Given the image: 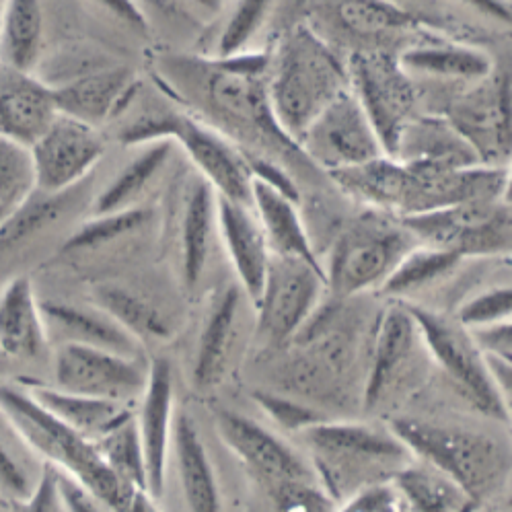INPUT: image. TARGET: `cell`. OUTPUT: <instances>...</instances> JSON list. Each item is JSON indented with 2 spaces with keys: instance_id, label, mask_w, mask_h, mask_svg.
I'll use <instances>...</instances> for the list:
<instances>
[{
  "instance_id": "8fae6325",
  "label": "cell",
  "mask_w": 512,
  "mask_h": 512,
  "mask_svg": "<svg viewBox=\"0 0 512 512\" xmlns=\"http://www.w3.org/2000/svg\"><path fill=\"white\" fill-rule=\"evenodd\" d=\"M325 290L321 270L301 260L272 255L262 295L253 305L258 334L272 346L290 342L307 327Z\"/></svg>"
},
{
  "instance_id": "5bb4252c",
  "label": "cell",
  "mask_w": 512,
  "mask_h": 512,
  "mask_svg": "<svg viewBox=\"0 0 512 512\" xmlns=\"http://www.w3.org/2000/svg\"><path fill=\"white\" fill-rule=\"evenodd\" d=\"M299 149L323 173L356 167L385 155L373 124L350 89L313 120L299 140Z\"/></svg>"
},
{
  "instance_id": "44dd1931",
  "label": "cell",
  "mask_w": 512,
  "mask_h": 512,
  "mask_svg": "<svg viewBox=\"0 0 512 512\" xmlns=\"http://www.w3.org/2000/svg\"><path fill=\"white\" fill-rule=\"evenodd\" d=\"M58 116L54 91L33 77L0 62V138L29 146Z\"/></svg>"
},
{
  "instance_id": "d4e9b609",
  "label": "cell",
  "mask_w": 512,
  "mask_h": 512,
  "mask_svg": "<svg viewBox=\"0 0 512 512\" xmlns=\"http://www.w3.org/2000/svg\"><path fill=\"white\" fill-rule=\"evenodd\" d=\"M393 159L434 169H461L482 165L473 146L441 114H418L401 132Z\"/></svg>"
},
{
  "instance_id": "c3c4849f",
  "label": "cell",
  "mask_w": 512,
  "mask_h": 512,
  "mask_svg": "<svg viewBox=\"0 0 512 512\" xmlns=\"http://www.w3.org/2000/svg\"><path fill=\"white\" fill-rule=\"evenodd\" d=\"M33 488L35 486H31L27 473L17 461V457L9 451V447L3 441H0V494H3V498L23 502L31 496Z\"/></svg>"
},
{
  "instance_id": "7a4b0ae2",
  "label": "cell",
  "mask_w": 512,
  "mask_h": 512,
  "mask_svg": "<svg viewBox=\"0 0 512 512\" xmlns=\"http://www.w3.org/2000/svg\"><path fill=\"white\" fill-rule=\"evenodd\" d=\"M348 89L344 60L311 25H292L270 52L268 97L292 142L299 144L313 120Z\"/></svg>"
},
{
  "instance_id": "f5cc1de1",
  "label": "cell",
  "mask_w": 512,
  "mask_h": 512,
  "mask_svg": "<svg viewBox=\"0 0 512 512\" xmlns=\"http://www.w3.org/2000/svg\"><path fill=\"white\" fill-rule=\"evenodd\" d=\"M126 512H161L159 508V500H155L146 490H138L134 492Z\"/></svg>"
},
{
  "instance_id": "1f68e13d",
  "label": "cell",
  "mask_w": 512,
  "mask_h": 512,
  "mask_svg": "<svg viewBox=\"0 0 512 512\" xmlns=\"http://www.w3.org/2000/svg\"><path fill=\"white\" fill-rule=\"evenodd\" d=\"M399 64L408 75H422L432 79L480 83L494 72L492 56L475 46L424 42L406 46L397 54Z\"/></svg>"
},
{
  "instance_id": "ab89813d",
  "label": "cell",
  "mask_w": 512,
  "mask_h": 512,
  "mask_svg": "<svg viewBox=\"0 0 512 512\" xmlns=\"http://www.w3.org/2000/svg\"><path fill=\"white\" fill-rule=\"evenodd\" d=\"M35 192L33 161L27 146L0 138V227Z\"/></svg>"
},
{
  "instance_id": "52a82bcc",
  "label": "cell",
  "mask_w": 512,
  "mask_h": 512,
  "mask_svg": "<svg viewBox=\"0 0 512 512\" xmlns=\"http://www.w3.org/2000/svg\"><path fill=\"white\" fill-rule=\"evenodd\" d=\"M169 138L186 153L196 173L206 179L216 196L251 206V173L243 151L229 140L223 132H218L210 124L181 112H167L163 116H153L146 120H136L128 124L120 142L124 146H142Z\"/></svg>"
},
{
  "instance_id": "4316f807",
  "label": "cell",
  "mask_w": 512,
  "mask_h": 512,
  "mask_svg": "<svg viewBox=\"0 0 512 512\" xmlns=\"http://www.w3.org/2000/svg\"><path fill=\"white\" fill-rule=\"evenodd\" d=\"M48 350L40 299L31 280L17 276L0 292V352L15 360H38Z\"/></svg>"
},
{
  "instance_id": "b9f144b4",
  "label": "cell",
  "mask_w": 512,
  "mask_h": 512,
  "mask_svg": "<svg viewBox=\"0 0 512 512\" xmlns=\"http://www.w3.org/2000/svg\"><path fill=\"white\" fill-rule=\"evenodd\" d=\"M272 5L274 0H237L221 35H218L214 58H231L247 52L255 35L264 27Z\"/></svg>"
},
{
  "instance_id": "8992f818",
  "label": "cell",
  "mask_w": 512,
  "mask_h": 512,
  "mask_svg": "<svg viewBox=\"0 0 512 512\" xmlns=\"http://www.w3.org/2000/svg\"><path fill=\"white\" fill-rule=\"evenodd\" d=\"M418 245L397 216L367 210L336 237L323 266L325 288L340 301L379 290L406 253Z\"/></svg>"
},
{
  "instance_id": "8d00e7d4",
  "label": "cell",
  "mask_w": 512,
  "mask_h": 512,
  "mask_svg": "<svg viewBox=\"0 0 512 512\" xmlns=\"http://www.w3.org/2000/svg\"><path fill=\"white\" fill-rule=\"evenodd\" d=\"M463 262L461 255L453 251L418 243L397 264L379 292L391 301H406L414 292L451 276Z\"/></svg>"
},
{
  "instance_id": "9a60e30c",
  "label": "cell",
  "mask_w": 512,
  "mask_h": 512,
  "mask_svg": "<svg viewBox=\"0 0 512 512\" xmlns=\"http://www.w3.org/2000/svg\"><path fill=\"white\" fill-rule=\"evenodd\" d=\"M35 190L64 194L95 169L105 153L99 128L58 114L48 130L29 146Z\"/></svg>"
},
{
  "instance_id": "277c9868",
  "label": "cell",
  "mask_w": 512,
  "mask_h": 512,
  "mask_svg": "<svg viewBox=\"0 0 512 512\" xmlns=\"http://www.w3.org/2000/svg\"><path fill=\"white\" fill-rule=\"evenodd\" d=\"M301 436L311 451L319 484L338 504L362 488L391 482L414 459L389 428L321 420Z\"/></svg>"
},
{
  "instance_id": "e0dca14e",
  "label": "cell",
  "mask_w": 512,
  "mask_h": 512,
  "mask_svg": "<svg viewBox=\"0 0 512 512\" xmlns=\"http://www.w3.org/2000/svg\"><path fill=\"white\" fill-rule=\"evenodd\" d=\"M216 432L264 484L286 480H317L311 461L303 459L280 436L233 410L216 412Z\"/></svg>"
},
{
  "instance_id": "cb8c5ba5",
  "label": "cell",
  "mask_w": 512,
  "mask_h": 512,
  "mask_svg": "<svg viewBox=\"0 0 512 512\" xmlns=\"http://www.w3.org/2000/svg\"><path fill=\"white\" fill-rule=\"evenodd\" d=\"M245 292L239 284L223 288L214 297L198 340L192 381L198 389H212L221 385L229 373L231 356L237 344L239 313Z\"/></svg>"
},
{
  "instance_id": "f546056e",
  "label": "cell",
  "mask_w": 512,
  "mask_h": 512,
  "mask_svg": "<svg viewBox=\"0 0 512 512\" xmlns=\"http://www.w3.org/2000/svg\"><path fill=\"white\" fill-rule=\"evenodd\" d=\"M216 233V192L198 173L190 179L179 216L181 276L186 288H198L210 258V245Z\"/></svg>"
},
{
  "instance_id": "60d3db41",
  "label": "cell",
  "mask_w": 512,
  "mask_h": 512,
  "mask_svg": "<svg viewBox=\"0 0 512 512\" xmlns=\"http://www.w3.org/2000/svg\"><path fill=\"white\" fill-rule=\"evenodd\" d=\"M68 206V192L64 194H46L35 190L0 227V249L13 247L31 235L40 233L58 221V216Z\"/></svg>"
},
{
  "instance_id": "30bf717a",
  "label": "cell",
  "mask_w": 512,
  "mask_h": 512,
  "mask_svg": "<svg viewBox=\"0 0 512 512\" xmlns=\"http://www.w3.org/2000/svg\"><path fill=\"white\" fill-rule=\"evenodd\" d=\"M418 243L447 249L463 260L510 253V206L506 200L467 202L401 216Z\"/></svg>"
},
{
  "instance_id": "11a10c76",
  "label": "cell",
  "mask_w": 512,
  "mask_h": 512,
  "mask_svg": "<svg viewBox=\"0 0 512 512\" xmlns=\"http://www.w3.org/2000/svg\"><path fill=\"white\" fill-rule=\"evenodd\" d=\"M0 512H15V502L0 496Z\"/></svg>"
},
{
  "instance_id": "d6a6232c",
  "label": "cell",
  "mask_w": 512,
  "mask_h": 512,
  "mask_svg": "<svg viewBox=\"0 0 512 512\" xmlns=\"http://www.w3.org/2000/svg\"><path fill=\"white\" fill-rule=\"evenodd\" d=\"M391 484L404 498L410 512H475V504L467 492L449 475L424 461H410L401 467Z\"/></svg>"
},
{
  "instance_id": "484cf974",
  "label": "cell",
  "mask_w": 512,
  "mask_h": 512,
  "mask_svg": "<svg viewBox=\"0 0 512 512\" xmlns=\"http://www.w3.org/2000/svg\"><path fill=\"white\" fill-rule=\"evenodd\" d=\"M251 208L255 216H258L272 255H276V258L301 260L323 272L309 231L301 218L299 202L290 200L282 192L264 184V181L253 179Z\"/></svg>"
},
{
  "instance_id": "7402d4cb",
  "label": "cell",
  "mask_w": 512,
  "mask_h": 512,
  "mask_svg": "<svg viewBox=\"0 0 512 512\" xmlns=\"http://www.w3.org/2000/svg\"><path fill=\"white\" fill-rule=\"evenodd\" d=\"M422 346L418 325L404 301H389L377 321L371 369L364 387V404L375 408L408 373L416 348Z\"/></svg>"
},
{
  "instance_id": "f6af8a7d",
  "label": "cell",
  "mask_w": 512,
  "mask_h": 512,
  "mask_svg": "<svg viewBox=\"0 0 512 512\" xmlns=\"http://www.w3.org/2000/svg\"><path fill=\"white\" fill-rule=\"evenodd\" d=\"M255 404H258L280 428L290 432H303L311 428L313 424L325 420L317 410L299 404V401H292L288 397L270 393V391H258L253 395Z\"/></svg>"
},
{
  "instance_id": "db71d44e",
  "label": "cell",
  "mask_w": 512,
  "mask_h": 512,
  "mask_svg": "<svg viewBox=\"0 0 512 512\" xmlns=\"http://www.w3.org/2000/svg\"><path fill=\"white\" fill-rule=\"evenodd\" d=\"M194 3H198L200 7H204L208 11H218L223 7V0H194Z\"/></svg>"
},
{
  "instance_id": "f35d334b",
  "label": "cell",
  "mask_w": 512,
  "mask_h": 512,
  "mask_svg": "<svg viewBox=\"0 0 512 512\" xmlns=\"http://www.w3.org/2000/svg\"><path fill=\"white\" fill-rule=\"evenodd\" d=\"M149 218H151V210L144 206H132L126 210L93 214V218H89L85 225H81L75 233L70 235V239L62 247V251L64 253H83V251H93V249L105 247L126 235L136 233L138 229H142L146 223H149Z\"/></svg>"
},
{
  "instance_id": "9f6ffc18",
  "label": "cell",
  "mask_w": 512,
  "mask_h": 512,
  "mask_svg": "<svg viewBox=\"0 0 512 512\" xmlns=\"http://www.w3.org/2000/svg\"><path fill=\"white\" fill-rule=\"evenodd\" d=\"M389 3L401 5V7H408V5H418V3H426V0H389ZM410 9V7H408Z\"/></svg>"
},
{
  "instance_id": "816d5d0a",
  "label": "cell",
  "mask_w": 512,
  "mask_h": 512,
  "mask_svg": "<svg viewBox=\"0 0 512 512\" xmlns=\"http://www.w3.org/2000/svg\"><path fill=\"white\" fill-rule=\"evenodd\" d=\"M459 3L467 5L469 9L478 11L498 23H510V3L508 0H459Z\"/></svg>"
},
{
  "instance_id": "681fc988",
  "label": "cell",
  "mask_w": 512,
  "mask_h": 512,
  "mask_svg": "<svg viewBox=\"0 0 512 512\" xmlns=\"http://www.w3.org/2000/svg\"><path fill=\"white\" fill-rule=\"evenodd\" d=\"M471 334L475 346L484 354V356H496V358H504L510 360L512 356V329H510V321H502V323H492L486 327H475V329H467Z\"/></svg>"
},
{
  "instance_id": "603a6c76",
  "label": "cell",
  "mask_w": 512,
  "mask_h": 512,
  "mask_svg": "<svg viewBox=\"0 0 512 512\" xmlns=\"http://www.w3.org/2000/svg\"><path fill=\"white\" fill-rule=\"evenodd\" d=\"M50 346L79 344L124 356H142V346L97 305L40 301Z\"/></svg>"
},
{
  "instance_id": "4dcf8cb0",
  "label": "cell",
  "mask_w": 512,
  "mask_h": 512,
  "mask_svg": "<svg viewBox=\"0 0 512 512\" xmlns=\"http://www.w3.org/2000/svg\"><path fill=\"white\" fill-rule=\"evenodd\" d=\"M329 175L334 184L350 198L367 204L371 210L401 216L408 190V169L406 165L381 155L356 167L338 169Z\"/></svg>"
},
{
  "instance_id": "5b68a950",
  "label": "cell",
  "mask_w": 512,
  "mask_h": 512,
  "mask_svg": "<svg viewBox=\"0 0 512 512\" xmlns=\"http://www.w3.org/2000/svg\"><path fill=\"white\" fill-rule=\"evenodd\" d=\"M389 430L412 457L449 475L478 506L508 478V451L484 432L418 418H395L389 422Z\"/></svg>"
},
{
  "instance_id": "ac0fdd59",
  "label": "cell",
  "mask_w": 512,
  "mask_h": 512,
  "mask_svg": "<svg viewBox=\"0 0 512 512\" xmlns=\"http://www.w3.org/2000/svg\"><path fill=\"white\" fill-rule=\"evenodd\" d=\"M173 369L167 358L149 360V379L138 399L136 426L146 463V490L161 500L175 420Z\"/></svg>"
},
{
  "instance_id": "9c48e42d",
  "label": "cell",
  "mask_w": 512,
  "mask_h": 512,
  "mask_svg": "<svg viewBox=\"0 0 512 512\" xmlns=\"http://www.w3.org/2000/svg\"><path fill=\"white\" fill-rule=\"evenodd\" d=\"M404 303L418 325L422 346L457 385L461 395L484 416L506 422L510 418V404L494 387L484 354L475 346L467 329L428 307L410 301Z\"/></svg>"
},
{
  "instance_id": "836d02e7",
  "label": "cell",
  "mask_w": 512,
  "mask_h": 512,
  "mask_svg": "<svg viewBox=\"0 0 512 512\" xmlns=\"http://www.w3.org/2000/svg\"><path fill=\"white\" fill-rule=\"evenodd\" d=\"M93 305L112 315L142 346L173 338L171 319L146 297L120 284H99L93 290Z\"/></svg>"
},
{
  "instance_id": "f907efd6",
  "label": "cell",
  "mask_w": 512,
  "mask_h": 512,
  "mask_svg": "<svg viewBox=\"0 0 512 512\" xmlns=\"http://www.w3.org/2000/svg\"><path fill=\"white\" fill-rule=\"evenodd\" d=\"M99 7H103L107 13H112L116 19L126 23L138 33H149V19H146L138 0H93Z\"/></svg>"
},
{
  "instance_id": "2e32d148",
  "label": "cell",
  "mask_w": 512,
  "mask_h": 512,
  "mask_svg": "<svg viewBox=\"0 0 512 512\" xmlns=\"http://www.w3.org/2000/svg\"><path fill=\"white\" fill-rule=\"evenodd\" d=\"M473 146L484 165H506L510 157V79L492 75L459 95L443 114Z\"/></svg>"
},
{
  "instance_id": "7dc6e473",
  "label": "cell",
  "mask_w": 512,
  "mask_h": 512,
  "mask_svg": "<svg viewBox=\"0 0 512 512\" xmlns=\"http://www.w3.org/2000/svg\"><path fill=\"white\" fill-rule=\"evenodd\" d=\"M56 498L66 512H116L70 475L56 469Z\"/></svg>"
},
{
  "instance_id": "6da1fadb",
  "label": "cell",
  "mask_w": 512,
  "mask_h": 512,
  "mask_svg": "<svg viewBox=\"0 0 512 512\" xmlns=\"http://www.w3.org/2000/svg\"><path fill=\"white\" fill-rule=\"evenodd\" d=\"M268 64L270 52L249 50L231 58L167 56L161 60V75L206 118L202 122L223 132L241 151L280 165H311L276 122L268 97Z\"/></svg>"
},
{
  "instance_id": "6f0895ef",
  "label": "cell",
  "mask_w": 512,
  "mask_h": 512,
  "mask_svg": "<svg viewBox=\"0 0 512 512\" xmlns=\"http://www.w3.org/2000/svg\"><path fill=\"white\" fill-rule=\"evenodd\" d=\"M3 3H5V0H0V9H3Z\"/></svg>"
},
{
  "instance_id": "7c38bea8",
  "label": "cell",
  "mask_w": 512,
  "mask_h": 512,
  "mask_svg": "<svg viewBox=\"0 0 512 512\" xmlns=\"http://www.w3.org/2000/svg\"><path fill=\"white\" fill-rule=\"evenodd\" d=\"M52 350L54 387L68 393L134 404L149 379V360L144 356H124L79 344H58Z\"/></svg>"
},
{
  "instance_id": "e575fe53",
  "label": "cell",
  "mask_w": 512,
  "mask_h": 512,
  "mask_svg": "<svg viewBox=\"0 0 512 512\" xmlns=\"http://www.w3.org/2000/svg\"><path fill=\"white\" fill-rule=\"evenodd\" d=\"M42 0H5L0 9V62L33 72L42 52Z\"/></svg>"
},
{
  "instance_id": "d6986e66",
  "label": "cell",
  "mask_w": 512,
  "mask_h": 512,
  "mask_svg": "<svg viewBox=\"0 0 512 512\" xmlns=\"http://www.w3.org/2000/svg\"><path fill=\"white\" fill-rule=\"evenodd\" d=\"M216 233L251 307L260 299L272 253L258 216L247 204L216 196Z\"/></svg>"
},
{
  "instance_id": "74e56055",
  "label": "cell",
  "mask_w": 512,
  "mask_h": 512,
  "mask_svg": "<svg viewBox=\"0 0 512 512\" xmlns=\"http://www.w3.org/2000/svg\"><path fill=\"white\" fill-rule=\"evenodd\" d=\"M93 443L103 463L112 469L128 488L136 492L146 490V463L136 426V412L116 428L99 436Z\"/></svg>"
},
{
  "instance_id": "bcb514c9",
  "label": "cell",
  "mask_w": 512,
  "mask_h": 512,
  "mask_svg": "<svg viewBox=\"0 0 512 512\" xmlns=\"http://www.w3.org/2000/svg\"><path fill=\"white\" fill-rule=\"evenodd\" d=\"M336 512H410L391 482L373 484L346 498Z\"/></svg>"
},
{
  "instance_id": "d590c367",
  "label": "cell",
  "mask_w": 512,
  "mask_h": 512,
  "mask_svg": "<svg viewBox=\"0 0 512 512\" xmlns=\"http://www.w3.org/2000/svg\"><path fill=\"white\" fill-rule=\"evenodd\" d=\"M138 149V155L114 177V181H109L107 188L97 196L95 214L138 206V200L144 194V190L153 184L155 177L169 163L175 151V142L163 138L155 142H146L138 146Z\"/></svg>"
},
{
  "instance_id": "7bdbcfd3",
  "label": "cell",
  "mask_w": 512,
  "mask_h": 512,
  "mask_svg": "<svg viewBox=\"0 0 512 512\" xmlns=\"http://www.w3.org/2000/svg\"><path fill=\"white\" fill-rule=\"evenodd\" d=\"M264 486L276 512H336L340 506L319 480H286Z\"/></svg>"
},
{
  "instance_id": "ffe728a7",
  "label": "cell",
  "mask_w": 512,
  "mask_h": 512,
  "mask_svg": "<svg viewBox=\"0 0 512 512\" xmlns=\"http://www.w3.org/2000/svg\"><path fill=\"white\" fill-rule=\"evenodd\" d=\"M138 81L128 66L87 72L60 87H52L58 114L99 128L116 118L136 95Z\"/></svg>"
},
{
  "instance_id": "ee69618b",
  "label": "cell",
  "mask_w": 512,
  "mask_h": 512,
  "mask_svg": "<svg viewBox=\"0 0 512 512\" xmlns=\"http://www.w3.org/2000/svg\"><path fill=\"white\" fill-rule=\"evenodd\" d=\"M510 313H512L510 286H494L465 301L459 307L455 321L465 329H475V327H486L492 323L510 321Z\"/></svg>"
},
{
  "instance_id": "3957f363",
  "label": "cell",
  "mask_w": 512,
  "mask_h": 512,
  "mask_svg": "<svg viewBox=\"0 0 512 512\" xmlns=\"http://www.w3.org/2000/svg\"><path fill=\"white\" fill-rule=\"evenodd\" d=\"M0 414L46 465L70 475L116 512H126L136 490L103 463L93 441L46 412L19 383H0Z\"/></svg>"
},
{
  "instance_id": "f1b7e54d",
  "label": "cell",
  "mask_w": 512,
  "mask_h": 512,
  "mask_svg": "<svg viewBox=\"0 0 512 512\" xmlns=\"http://www.w3.org/2000/svg\"><path fill=\"white\" fill-rule=\"evenodd\" d=\"M171 449L175 455V465L179 473V484L184 490V500L190 512H223L221 490L208 457L206 445L202 441L196 420L179 412L173 420Z\"/></svg>"
},
{
  "instance_id": "83f0119b",
  "label": "cell",
  "mask_w": 512,
  "mask_h": 512,
  "mask_svg": "<svg viewBox=\"0 0 512 512\" xmlns=\"http://www.w3.org/2000/svg\"><path fill=\"white\" fill-rule=\"evenodd\" d=\"M19 385L38 401L46 412H50L68 428L89 438V441H97L99 436L116 428L134 414V404H128V401L68 393L40 381L21 379Z\"/></svg>"
},
{
  "instance_id": "4fadbf2b",
  "label": "cell",
  "mask_w": 512,
  "mask_h": 512,
  "mask_svg": "<svg viewBox=\"0 0 512 512\" xmlns=\"http://www.w3.org/2000/svg\"><path fill=\"white\" fill-rule=\"evenodd\" d=\"M307 11L315 17L317 27H325L352 52L389 50L432 25L412 9L389 0H307Z\"/></svg>"
},
{
  "instance_id": "ba28073f",
  "label": "cell",
  "mask_w": 512,
  "mask_h": 512,
  "mask_svg": "<svg viewBox=\"0 0 512 512\" xmlns=\"http://www.w3.org/2000/svg\"><path fill=\"white\" fill-rule=\"evenodd\" d=\"M350 91L373 124L385 155L393 157L401 132L418 116V91L412 75L389 50L350 52Z\"/></svg>"
}]
</instances>
